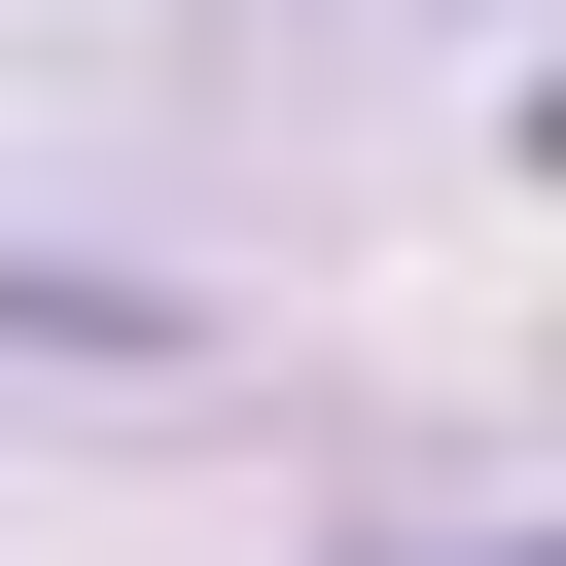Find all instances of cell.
Here are the masks:
<instances>
[]
</instances>
